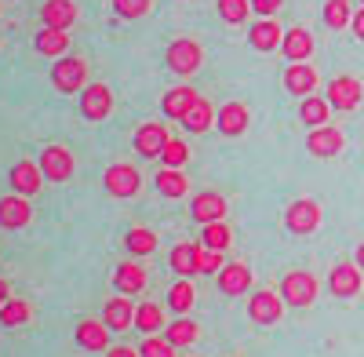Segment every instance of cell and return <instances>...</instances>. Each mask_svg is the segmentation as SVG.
<instances>
[{
  "mask_svg": "<svg viewBox=\"0 0 364 357\" xmlns=\"http://www.w3.org/2000/svg\"><path fill=\"white\" fill-rule=\"evenodd\" d=\"M157 190H161V197L178 201V197L190 193V183H186V175H182L178 168H161L157 171Z\"/></svg>",
  "mask_w": 364,
  "mask_h": 357,
  "instance_id": "f546056e",
  "label": "cell"
},
{
  "mask_svg": "<svg viewBox=\"0 0 364 357\" xmlns=\"http://www.w3.org/2000/svg\"><path fill=\"white\" fill-rule=\"evenodd\" d=\"M106 357H142L139 350H132V346H109V353Z\"/></svg>",
  "mask_w": 364,
  "mask_h": 357,
  "instance_id": "f6af8a7d",
  "label": "cell"
},
{
  "mask_svg": "<svg viewBox=\"0 0 364 357\" xmlns=\"http://www.w3.org/2000/svg\"><path fill=\"white\" fill-rule=\"evenodd\" d=\"M306 146H310V154H314V157H336V154H343L346 139H343V132H339V128L321 124V128H314V132H310Z\"/></svg>",
  "mask_w": 364,
  "mask_h": 357,
  "instance_id": "ac0fdd59",
  "label": "cell"
},
{
  "mask_svg": "<svg viewBox=\"0 0 364 357\" xmlns=\"http://www.w3.org/2000/svg\"><path fill=\"white\" fill-rule=\"evenodd\" d=\"M223 252H211V248H204V255H200V274H219L223 270Z\"/></svg>",
  "mask_w": 364,
  "mask_h": 357,
  "instance_id": "b9f144b4",
  "label": "cell"
},
{
  "mask_svg": "<svg viewBox=\"0 0 364 357\" xmlns=\"http://www.w3.org/2000/svg\"><path fill=\"white\" fill-rule=\"evenodd\" d=\"M350 29H353V37H357V41H364V8H360V11H353Z\"/></svg>",
  "mask_w": 364,
  "mask_h": 357,
  "instance_id": "ee69618b",
  "label": "cell"
},
{
  "mask_svg": "<svg viewBox=\"0 0 364 357\" xmlns=\"http://www.w3.org/2000/svg\"><path fill=\"white\" fill-rule=\"evenodd\" d=\"M197 102V92L190 84H178V87H171V92L164 95V117H171V121H182V117L190 113V106Z\"/></svg>",
  "mask_w": 364,
  "mask_h": 357,
  "instance_id": "4316f807",
  "label": "cell"
},
{
  "mask_svg": "<svg viewBox=\"0 0 364 357\" xmlns=\"http://www.w3.org/2000/svg\"><path fill=\"white\" fill-rule=\"evenodd\" d=\"M142 357H175V346L168 339H157V336H146V343L139 346Z\"/></svg>",
  "mask_w": 364,
  "mask_h": 357,
  "instance_id": "60d3db41",
  "label": "cell"
},
{
  "mask_svg": "<svg viewBox=\"0 0 364 357\" xmlns=\"http://www.w3.org/2000/svg\"><path fill=\"white\" fill-rule=\"evenodd\" d=\"M248 121H252V113H248V106L245 102H226V106H219V132L223 135H245L248 132Z\"/></svg>",
  "mask_w": 364,
  "mask_h": 357,
  "instance_id": "cb8c5ba5",
  "label": "cell"
},
{
  "mask_svg": "<svg viewBox=\"0 0 364 357\" xmlns=\"http://www.w3.org/2000/svg\"><path fill=\"white\" fill-rule=\"evenodd\" d=\"M102 321L109 332H128L135 324V310H132V299L128 295H120V299H109L106 310H102Z\"/></svg>",
  "mask_w": 364,
  "mask_h": 357,
  "instance_id": "d4e9b609",
  "label": "cell"
},
{
  "mask_svg": "<svg viewBox=\"0 0 364 357\" xmlns=\"http://www.w3.org/2000/svg\"><path fill=\"white\" fill-rule=\"evenodd\" d=\"M113 113V92L109 84H87L80 92V117L91 124H102L106 117Z\"/></svg>",
  "mask_w": 364,
  "mask_h": 357,
  "instance_id": "5b68a950",
  "label": "cell"
},
{
  "mask_svg": "<svg viewBox=\"0 0 364 357\" xmlns=\"http://www.w3.org/2000/svg\"><path fill=\"white\" fill-rule=\"evenodd\" d=\"M80 8L73 4V0H44L41 8V26H51V29H70L77 22Z\"/></svg>",
  "mask_w": 364,
  "mask_h": 357,
  "instance_id": "44dd1931",
  "label": "cell"
},
{
  "mask_svg": "<svg viewBox=\"0 0 364 357\" xmlns=\"http://www.w3.org/2000/svg\"><path fill=\"white\" fill-rule=\"evenodd\" d=\"M281 55L288 58V63H310V55H314V37H310V29H284V41H281Z\"/></svg>",
  "mask_w": 364,
  "mask_h": 357,
  "instance_id": "e0dca14e",
  "label": "cell"
},
{
  "mask_svg": "<svg viewBox=\"0 0 364 357\" xmlns=\"http://www.w3.org/2000/svg\"><path fill=\"white\" fill-rule=\"evenodd\" d=\"M284 226H288L291 233H299V237L314 233V230L321 226V204L310 201V197L291 201V204H288V212H284Z\"/></svg>",
  "mask_w": 364,
  "mask_h": 357,
  "instance_id": "52a82bcc",
  "label": "cell"
},
{
  "mask_svg": "<svg viewBox=\"0 0 364 357\" xmlns=\"http://www.w3.org/2000/svg\"><path fill=\"white\" fill-rule=\"evenodd\" d=\"M193 303H197L193 284H190V281H175V284H171V292H168V307H171L175 314H186Z\"/></svg>",
  "mask_w": 364,
  "mask_h": 357,
  "instance_id": "8d00e7d4",
  "label": "cell"
},
{
  "mask_svg": "<svg viewBox=\"0 0 364 357\" xmlns=\"http://www.w3.org/2000/svg\"><path fill=\"white\" fill-rule=\"evenodd\" d=\"M87 63L80 55H63V58H55V66H51V84H55V92H63V95H80L84 87H87Z\"/></svg>",
  "mask_w": 364,
  "mask_h": 357,
  "instance_id": "6da1fadb",
  "label": "cell"
},
{
  "mask_svg": "<svg viewBox=\"0 0 364 357\" xmlns=\"http://www.w3.org/2000/svg\"><path fill=\"white\" fill-rule=\"evenodd\" d=\"M200 255H204V241H182L171 252V270L182 281H190L193 274H200Z\"/></svg>",
  "mask_w": 364,
  "mask_h": 357,
  "instance_id": "9a60e30c",
  "label": "cell"
},
{
  "mask_svg": "<svg viewBox=\"0 0 364 357\" xmlns=\"http://www.w3.org/2000/svg\"><path fill=\"white\" fill-rule=\"evenodd\" d=\"M226 215V201L219 193H197L190 201V219L200 223V226H211V223H223Z\"/></svg>",
  "mask_w": 364,
  "mask_h": 357,
  "instance_id": "2e32d148",
  "label": "cell"
},
{
  "mask_svg": "<svg viewBox=\"0 0 364 357\" xmlns=\"http://www.w3.org/2000/svg\"><path fill=\"white\" fill-rule=\"evenodd\" d=\"M360 284H364V277H360V266L357 262H336V266H331L328 288H331L336 299H350V295L360 292Z\"/></svg>",
  "mask_w": 364,
  "mask_h": 357,
  "instance_id": "9c48e42d",
  "label": "cell"
},
{
  "mask_svg": "<svg viewBox=\"0 0 364 357\" xmlns=\"http://www.w3.org/2000/svg\"><path fill=\"white\" fill-rule=\"evenodd\" d=\"M113 288H117V295H139L142 288H146V270L139 262H120L117 270H113Z\"/></svg>",
  "mask_w": 364,
  "mask_h": 357,
  "instance_id": "7402d4cb",
  "label": "cell"
},
{
  "mask_svg": "<svg viewBox=\"0 0 364 357\" xmlns=\"http://www.w3.org/2000/svg\"><path fill=\"white\" fill-rule=\"evenodd\" d=\"M328 113H331V102L321 99V95H310V99L299 102V117H302V124H310V128L328 124Z\"/></svg>",
  "mask_w": 364,
  "mask_h": 357,
  "instance_id": "4dcf8cb0",
  "label": "cell"
},
{
  "mask_svg": "<svg viewBox=\"0 0 364 357\" xmlns=\"http://www.w3.org/2000/svg\"><path fill=\"white\" fill-rule=\"evenodd\" d=\"M211 124H215V106H211L204 95H197V102L190 106V113L182 117V128L193 132V135H200V132H208Z\"/></svg>",
  "mask_w": 364,
  "mask_h": 357,
  "instance_id": "83f0119b",
  "label": "cell"
},
{
  "mask_svg": "<svg viewBox=\"0 0 364 357\" xmlns=\"http://www.w3.org/2000/svg\"><path fill=\"white\" fill-rule=\"evenodd\" d=\"M124 248L132 255H154L157 252V233L154 230H146V226H132L124 233Z\"/></svg>",
  "mask_w": 364,
  "mask_h": 357,
  "instance_id": "1f68e13d",
  "label": "cell"
},
{
  "mask_svg": "<svg viewBox=\"0 0 364 357\" xmlns=\"http://www.w3.org/2000/svg\"><path fill=\"white\" fill-rule=\"evenodd\" d=\"M41 186H44V171H41L37 161H18V164L11 168V193L33 197Z\"/></svg>",
  "mask_w": 364,
  "mask_h": 357,
  "instance_id": "5bb4252c",
  "label": "cell"
},
{
  "mask_svg": "<svg viewBox=\"0 0 364 357\" xmlns=\"http://www.w3.org/2000/svg\"><path fill=\"white\" fill-rule=\"evenodd\" d=\"M252 288V270L248 262H226L219 270V292L226 295H245Z\"/></svg>",
  "mask_w": 364,
  "mask_h": 357,
  "instance_id": "603a6c76",
  "label": "cell"
},
{
  "mask_svg": "<svg viewBox=\"0 0 364 357\" xmlns=\"http://www.w3.org/2000/svg\"><path fill=\"white\" fill-rule=\"evenodd\" d=\"M37 164H41L48 183H66V178L73 175V154L66 150V146H44Z\"/></svg>",
  "mask_w": 364,
  "mask_h": 357,
  "instance_id": "ba28073f",
  "label": "cell"
},
{
  "mask_svg": "<svg viewBox=\"0 0 364 357\" xmlns=\"http://www.w3.org/2000/svg\"><path fill=\"white\" fill-rule=\"evenodd\" d=\"M360 4H364V0H360Z\"/></svg>",
  "mask_w": 364,
  "mask_h": 357,
  "instance_id": "c3c4849f",
  "label": "cell"
},
{
  "mask_svg": "<svg viewBox=\"0 0 364 357\" xmlns=\"http://www.w3.org/2000/svg\"><path fill=\"white\" fill-rule=\"evenodd\" d=\"M197 336H200V329L193 321H175V324H168L164 329V339L178 350V346H193L197 343Z\"/></svg>",
  "mask_w": 364,
  "mask_h": 357,
  "instance_id": "836d02e7",
  "label": "cell"
},
{
  "mask_svg": "<svg viewBox=\"0 0 364 357\" xmlns=\"http://www.w3.org/2000/svg\"><path fill=\"white\" fill-rule=\"evenodd\" d=\"M248 317L255 324H277L284 317V299H277V292H255L248 299Z\"/></svg>",
  "mask_w": 364,
  "mask_h": 357,
  "instance_id": "8fae6325",
  "label": "cell"
},
{
  "mask_svg": "<svg viewBox=\"0 0 364 357\" xmlns=\"http://www.w3.org/2000/svg\"><path fill=\"white\" fill-rule=\"evenodd\" d=\"M360 99H364V84L357 77L343 73V77H331L328 80V102H331V110L350 113V110L360 106Z\"/></svg>",
  "mask_w": 364,
  "mask_h": 357,
  "instance_id": "8992f818",
  "label": "cell"
},
{
  "mask_svg": "<svg viewBox=\"0 0 364 357\" xmlns=\"http://www.w3.org/2000/svg\"><path fill=\"white\" fill-rule=\"evenodd\" d=\"M317 277L314 274H306V270H291V274H284V281H281V299L288 303V307H310L314 299H317Z\"/></svg>",
  "mask_w": 364,
  "mask_h": 357,
  "instance_id": "277c9868",
  "label": "cell"
},
{
  "mask_svg": "<svg viewBox=\"0 0 364 357\" xmlns=\"http://www.w3.org/2000/svg\"><path fill=\"white\" fill-rule=\"evenodd\" d=\"M281 4H284V0H252V11L259 18H273V15L281 11Z\"/></svg>",
  "mask_w": 364,
  "mask_h": 357,
  "instance_id": "7bdbcfd3",
  "label": "cell"
},
{
  "mask_svg": "<svg viewBox=\"0 0 364 357\" xmlns=\"http://www.w3.org/2000/svg\"><path fill=\"white\" fill-rule=\"evenodd\" d=\"M33 48H37L44 58H63V55L70 51V37H66V29H51V26H41V33H37Z\"/></svg>",
  "mask_w": 364,
  "mask_h": 357,
  "instance_id": "484cf974",
  "label": "cell"
},
{
  "mask_svg": "<svg viewBox=\"0 0 364 357\" xmlns=\"http://www.w3.org/2000/svg\"><path fill=\"white\" fill-rule=\"evenodd\" d=\"M350 22H353L350 0H328V4H324V26L328 29H346Z\"/></svg>",
  "mask_w": 364,
  "mask_h": 357,
  "instance_id": "e575fe53",
  "label": "cell"
},
{
  "mask_svg": "<svg viewBox=\"0 0 364 357\" xmlns=\"http://www.w3.org/2000/svg\"><path fill=\"white\" fill-rule=\"evenodd\" d=\"M149 8H154V0H113V15L124 18V22H135V18L149 15Z\"/></svg>",
  "mask_w": 364,
  "mask_h": 357,
  "instance_id": "f35d334b",
  "label": "cell"
},
{
  "mask_svg": "<svg viewBox=\"0 0 364 357\" xmlns=\"http://www.w3.org/2000/svg\"><path fill=\"white\" fill-rule=\"evenodd\" d=\"M281 41H284V29H281L277 18H259V22L248 29V44H252L255 51H277Z\"/></svg>",
  "mask_w": 364,
  "mask_h": 357,
  "instance_id": "ffe728a7",
  "label": "cell"
},
{
  "mask_svg": "<svg viewBox=\"0 0 364 357\" xmlns=\"http://www.w3.org/2000/svg\"><path fill=\"white\" fill-rule=\"evenodd\" d=\"M29 219H33V208H29L26 197L18 193L0 197V230H26Z\"/></svg>",
  "mask_w": 364,
  "mask_h": 357,
  "instance_id": "30bf717a",
  "label": "cell"
},
{
  "mask_svg": "<svg viewBox=\"0 0 364 357\" xmlns=\"http://www.w3.org/2000/svg\"><path fill=\"white\" fill-rule=\"evenodd\" d=\"M102 186H106L109 197L128 201V197H135V193L142 190V175H139V168H132V164H109L106 175H102Z\"/></svg>",
  "mask_w": 364,
  "mask_h": 357,
  "instance_id": "3957f363",
  "label": "cell"
},
{
  "mask_svg": "<svg viewBox=\"0 0 364 357\" xmlns=\"http://www.w3.org/2000/svg\"><path fill=\"white\" fill-rule=\"evenodd\" d=\"M317 84H321V77H317V70L310 63H291L284 70V87L291 95H299V99H310L317 92Z\"/></svg>",
  "mask_w": 364,
  "mask_h": 357,
  "instance_id": "7c38bea8",
  "label": "cell"
},
{
  "mask_svg": "<svg viewBox=\"0 0 364 357\" xmlns=\"http://www.w3.org/2000/svg\"><path fill=\"white\" fill-rule=\"evenodd\" d=\"M168 142H171V135H168V124H161V121H149L135 132V150L142 157H161Z\"/></svg>",
  "mask_w": 364,
  "mask_h": 357,
  "instance_id": "4fadbf2b",
  "label": "cell"
},
{
  "mask_svg": "<svg viewBox=\"0 0 364 357\" xmlns=\"http://www.w3.org/2000/svg\"><path fill=\"white\" fill-rule=\"evenodd\" d=\"M29 317H33V307H29V299H18V295H11L0 307V324L4 329H22V324H29Z\"/></svg>",
  "mask_w": 364,
  "mask_h": 357,
  "instance_id": "f1b7e54d",
  "label": "cell"
},
{
  "mask_svg": "<svg viewBox=\"0 0 364 357\" xmlns=\"http://www.w3.org/2000/svg\"><path fill=\"white\" fill-rule=\"evenodd\" d=\"M73 339H77V346L80 350H95V353H102V350H109V329H106V321H80L77 329H73Z\"/></svg>",
  "mask_w": 364,
  "mask_h": 357,
  "instance_id": "d6986e66",
  "label": "cell"
},
{
  "mask_svg": "<svg viewBox=\"0 0 364 357\" xmlns=\"http://www.w3.org/2000/svg\"><path fill=\"white\" fill-rule=\"evenodd\" d=\"M135 329L146 332V336H154L157 329H168V324H164V310L157 303H139L135 307Z\"/></svg>",
  "mask_w": 364,
  "mask_h": 357,
  "instance_id": "d6a6232c",
  "label": "cell"
},
{
  "mask_svg": "<svg viewBox=\"0 0 364 357\" xmlns=\"http://www.w3.org/2000/svg\"><path fill=\"white\" fill-rule=\"evenodd\" d=\"M353 262H357V266H360V274H364V245H360V248H357V255H353Z\"/></svg>",
  "mask_w": 364,
  "mask_h": 357,
  "instance_id": "7dc6e473",
  "label": "cell"
},
{
  "mask_svg": "<svg viewBox=\"0 0 364 357\" xmlns=\"http://www.w3.org/2000/svg\"><path fill=\"white\" fill-rule=\"evenodd\" d=\"M164 63H168V70L178 73V77H193V73L204 66V48H200L193 37H178V41L168 44Z\"/></svg>",
  "mask_w": 364,
  "mask_h": 357,
  "instance_id": "7a4b0ae2",
  "label": "cell"
},
{
  "mask_svg": "<svg viewBox=\"0 0 364 357\" xmlns=\"http://www.w3.org/2000/svg\"><path fill=\"white\" fill-rule=\"evenodd\" d=\"M186 161H190V146L182 139H171L164 146V154H161V168H182Z\"/></svg>",
  "mask_w": 364,
  "mask_h": 357,
  "instance_id": "ab89813d",
  "label": "cell"
},
{
  "mask_svg": "<svg viewBox=\"0 0 364 357\" xmlns=\"http://www.w3.org/2000/svg\"><path fill=\"white\" fill-rule=\"evenodd\" d=\"M8 299H11V284H8L4 277H0V307H4Z\"/></svg>",
  "mask_w": 364,
  "mask_h": 357,
  "instance_id": "bcb514c9",
  "label": "cell"
},
{
  "mask_svg": "<svg viewBox=\"0 0 364 357\" xmlns=\"http://www.w3.org/2000/svg\"><path fill=\"white\" fill-rule=\"evenodd\" d=\"M248 11H252V0H219V18L226 26L248 22Z\"/></svg>",
  "mask_w": 364,
  "mask_h": 357,
  "instance_id": "74e56055",
  "label": "cell"
},
{
  "mask_svg": "<svg viewBox=\"0 0 364 357\" xmlns=\"http://www.w3.org/2000/svg\"><path fill=\"white\" fill-rule=\"evenodd\" d=\"M200 241H204V248H211V252H226V248L233 245V233H230L226 223H211V226H204Z\"/></svg>",
  "mask_w": 364,
  "mask_h": 357,
  "instance_id": "d590c367",
  "label": "cell"
}]
</instances>
